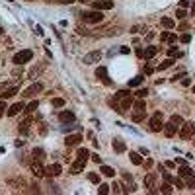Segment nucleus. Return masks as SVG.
Wrapping results in <instances>:
<instances>
[{"mask_svg":"<svg viewBox=\"0 0 195 195\" xmlns=\"http://www.w3.org/2000/svg\"><path fill=\"white\" fill-rule=\"evenodd\" d=\"M92 6H94V10H111L113 8V0H94L92 2Z\"/></svg>","mask_w":195,"mask_h":195,"instance_id":"7","label":"nucleus"},{"mask_svg":"<svg viewBox=\"0 0 195 195\" xmlns=\"http://www.w3.org/2000/svg\"><path fill=\"white\" fill-rule=\"evenodd\" d=\"M179 55H182V53H179L178 49H174V47L168 49V57H179Z\"/></svg>","mask_w":195,"mask_h":195,"instance_id":"38","label":"nucleus"},{"mask_svg":"<svg viewBox=\"0 0 195 195\" xmlns=\"http://www.w3.org/2000/svg\"><path fill=\"white\" fill-rule=\"evenodd\" d=\"M189 6V0H179V8H187Z\"/></svg>","mask_w":195,"mask_h":195,"instance_id":"46","label":"nucleus"},{"mask_svg":"<svg viewBox=\"0 0 195 195\" xmlns=\"http://www.w3.org/2000/svg\"><path fill=\"white\" fill-rule=\"evenodd\" d=\"M98 193H102V195H105V193H109V185H107V183H102V182H100V187H98Z\"/></svg>","mask_w":195,"mask_h":195,"instance_id":"34","label":"nucleus"},{"mask_svg":"<svg viewBox=\"0 0 195 195\" xmlns=\"http://www.w3.org/2000/svg\"><path fill=\"white\" fill-rule=\"evenodd\" d=\"M61 172H63V166H61V164H51V166L45 170V174H47V176H61Z\"/></svg>","mask_w":195,"mask_h":195,"instance_id":"15","label":"nucleus"},{"mask_svg":"<svg viewBox=\"0 0 195 195\" xmlns=\"http://www.w3.org/2000/svg\"><path fill=\"white\" fill-rule=\"evenodd\" d=\"M4 109H8V107H6L4 100H0V117H2V115H4Z\"/></svg>","mask_w":195,"mask_h":195,"instance_id":"44","label":"nucleus"},{"mask_svg":"<svg viewBox=\"0 0 195 195\" xmlns=\"http://www.w3.org/2000/svg\"><path fill=\"white\" fill-rule=\"evenodd\" d=\"M80 18H82V21H86V24H100V21L104 20V14L100 12V10H94V12L80 14Z\"/></svg>","mask_w":195,"mask_h":195,"instance_id":"3","label":"nucleus"},{"mask_svg":"<svg viewBox=\"0 0 195 195\" xmlns=\"http://www.w3.org/2000/svg\"><path fill=\"white\" fill-rule=\"evenodd\" d=\"M88 179H90L92 183H96V185H100V182H102V179H100V176L96 174V172H90V174H88Z\"/></svg>","mask_w":195,"mask_h":195,"instance_id":"31","label":"nucleus"},{"mask_svg":"<svg viewBox=\"0 0 195 195\" xmlns=\"http://www.w3.org/2000/svg\"><path fill=\"white\" fill-rule=\"evenodd\" d=\"M102 174H104L105 178H113V176H115V170L109 168V166H102Z\"/></svg>","mask_w":195,"mask_h":195,"instance_id":"27","label":"nucleus"},{"mask_svg":"<svg viewBox=\"0 0 195 195\" xmlns=\"http://www.w3.org/2000/svg\"><path fill=\"white\" fill-rule=\"evenodd\" d=\"M37 107H39V102H37V100H35V102H31V104L27 105V107H26L24 111H26V113H33L35 109H37Z\"/></svg>","mask_w":195,"mask_h":195,"instance_id":"30","label":"nucleus"},{"mask_svg":"<svg viewBox=\"0 0 195 195\" xmlns=\"http://www.w3.org/2000/svg\"><path fill=\"white\" fill-rule=\"evenodd\" d=\"M160 21H162V26L166 27V30H174V27H176V21L172 18H162Z\"/></svg>","mask_w":195,"mask_h":195,"instance_id":"24","label":"nucleus"},{"mask_svg":"<svg viewBox=\"0 0 195 195\" xmlns=\"http://www.w3.org/2000/svg\"><path fill=\"white\" fill-rule=\"evenodd\" d=\"M33 123V117H27V119H24L21 123L18 125V133L20 135H27V131H30V125Z\"/></svg>","mask_w":195,"mask_h":195,"instance_id":"10","label":"nucleus"},{"mask_svg":"<svg viewBox=\"0 0 195 195\" xmlns=\"http://www.w3.org/2000/svg\"><path fill=\"white\" fill-rule=\"evenodd\" d=\"M158 53V47H148V49H144V51H142V57H144V59H152V57Z\"/></svg>","mask_w":195,"mask_h":195,"instance_id":"21","label":"nucleus"},{"mask_svg":"<svg viewBox=\"0 0 195 195\" xmlns=\"http://www.w3.org/2000/svg\"><path fill=\"white\" fill-rule=\"evenodd\" d=\"M129 156H131V162H133L135 166H141V164H142V158H141L139 152H129Z\"/></svg>","mask_w":195,"mask_h":195,"instance_id":"25","label":"nucleus"},{"mask_svg":"<svg viewBox=\"0 0 195 195\" xmlns=\"http://www.w3.org/2000/svg\"><path fill=\"white\" fill-rule=\"evenodd\" d=\"M51 105L53 107H64V100L63 98H53L51 100Z\"/></svg>","mask_w":195,"mask_h":195,"instance_id":"32","label":"nucleus"},{"mask_svg":"<svg viewBox=\"0 0 195 195\" xmlns=\"http://www.w3.org/2000/svg\"><path fill=\"white\" fill-rule=\"evenodd\" d=\"M191 90H193V92H195V86H193V88H191Z\"/></svg>","mask_w":195,"mask_h":195,"instance_id":"53","label":"nucleus"},{"mask_svg":"<svg viewBox=\"0 0 195 195\" xmlns=\"http://www.w3.org/2000/svg\"><path fill=\"white\" fill-rule=\"evenodd\" d=\"M172 64H174V57H168L166 61H162L160 64H158V70H166V68H170Z\"/></svg>","mask_w":195,"mask_h":195,"instance_id":"23","label":"nucleus"},{"mask_svg":"<svg viewBox=\"0 0 195 195\" xmlns=\"http://www.w3.org/2000/svg\"><path fill=\"white\" fill-rule=\"evenodd\" d=\"M150 131H154V133H158V131H162L164 129V117H162V113L160 111H156L152 117H150Z\"/></svg>","mask_w":195,"mask_h":195,"instance_id":"4","label":"nucleus"},{"mask_svg":"<svg viewBox=\"0 0 195 195\" xmlns=\"http://www.w3.org/2000/svg\"><path fill=\"white\" fill-rule=\"evenodd\" d=\"M31 174L35 178H43V176H45V168L41 166V162H33L31 164Z\"/></svg>","mask_w":195,"mask_h":195,"instance_id":"12","label":"nucleus"},{"mask_svg":"<svg viewBox=\"0 0 195 195\" xmlns=\"http://www.w3.org/2000/svg\"><path fill=\"white\" fill-rule=\"evenodd\" d=\"M96 78H100V80L105 82V84H109V78H107V68H105V67H98V70H96Z\"/></svg>","mask_w":195,"mask_h":195,"instance_id":"17","label":"nucleus"},{"mask_svg":"<svg viewBox=\"0 0 195 195\" xmlns=\"http://www.w3.org/2000/svg\"><path fill=\"white\" fill-rule=\"evenodd\" d=\"M195 185V178L193 176H187V187H193Z\"/></svg>","mask_w":195,"mask_h":195,"instance_id":"45","label":"nucleus"},{"mask_svg":"<svg viewBox=\"0 0 195 195\" xmlns=\"http://www.w3.org/2000/svg\"><path fill=\"white\" fill-rule=\"evenodd\" d=\"M185 16H187V14H185V8H179V10L176 12V18H178V20H183Z\"/></svg>","mask_w":195,"mask_h":195,"instance_id":"37","label":"nucleus"},{"mask_svg":"<svg viewBox=\"0 0 195 195\" xmlns=\"http://www.w3.org/2000/svg\"><path fill=\"white\" fill-rule=\"evenodd\" d=\"M84 164H86V162H80V160H76V164H74V166L70 168V174H72V176L80 174V172H82V168H84Z\"/></svg>","mask_w":195,"mask_h":195,"instance_id":"22","label":"nucleus"},{"mask_svg":"<svg viewBox=\"0 0 195 195\" xmlns=\"http://www.w3.org/2000/svg\"><path fill=\"white\" fill-rule=\"evenodd\" d=\"M33 59V51H30V49H24V51H20L14 55V63L16 64H24V63H30Z\"/></svg>","mask_w":195,"mask_h":195,"instance_id":"6","label":"nucleus"},{"mask_svg":"<svg viewBox=\"0 0 195 195\" xmlns=\"http://www.w3.org/2000/svg\"><path fill=\"white\" fill-rule=\"evenodd\" d=\"M113 150H115V152H125L127 146H125V142L121 139H113Z\"/></svg>","mask_w":195,"mask_h":195,"instance_id":"19","label":"nucleus"},{"mask_svg":"<svg viewBox=\"0 0 195 195\" xmlns=\"http://www.w3.org/2000/svg\"><path fill=\"white\" fill-rule=\"evenodd\" d=\"M78 2H94V0H78Z\"/></svg>","mask_w":195,"mask_h":195,"instance_id":"52","label":"nucleus"},{"mask_svg":"<svg viewBox=\"0 0 195 195\" xmlns=\"http://www.w3.org/2000/svg\"><path fill=\"white\" fill-rule=\"evenodd\" d=\"M170 121H172V123H174V125H176L178 129H179V127L183 125V119L179 117V115H172V117H170Z\"/></svg>","mask_w":195,"mask_h":195,"instance_id":"28","label":"nucleus"},{"mask_svg":"<svg viewBox=\"0 0 195 195\" xmlns=\"http://www.w3.org/2000/svg\"><path fill=\"white\" fill-rule=\"evenodd\" d=\"M41 90H43V84H39V82H37V84H33V86H30V88H27V90L24 92V96H27V98H33V96H35V94H39Z\"/></svg>","mask_w":195,"mask_h":195,"instance_id":"13","label":"nucleus"},{"mask_svg":"<svg viewBox=\"0 0 195 195\" xmlns=\"http://www.w3.org/2000/svg\"><path fill=\"white\" fill-rule=\"evenodd\" d=\"M100 59H102V53H100V51H92V53L82 57V63L84 64H94V63H98Z\"/></svg>","mask_w":195,"mask_h":195,"instance_id":"8","label":"nucleus"},{"mask_svg":"<svg viewBox=\"0 0 195 195\" xmlns=\"http://www.w3.org/2000/svg\"><path fill=\"white\" fill-rule=\"evenodd\" d=\"M144 115H146V105H144L142 100H137L131 109V121L133 123H141V121H144Z\"/></svg>","mask_w":195,"mask_h":195,"instance_id":"2","label":"nucleus"},{"mask_svg":"<svg viewBox=\"0 0 195 195\" xmlns=\"http://www.w3.org/2000/svg\"><path fill=\"white\" fill-rule=\"evenodd\" d=\"M172 183H174V185L178 187V189H182V187H185V185H183V182H182V179H176V178H174V182H172Z\"/></svg>","mask_w":195,"mask_h":195,"instance_id":"41","label":"nucleus"},{"mask_svg":"<svg viewBox=\"0 0 195 195\" xmlns=\"http://www.w3.org/2000/svg\"><path fill=\"white\" fill-rule=\"evenodd\" d=\"M154 183H156V174H154V172H150V174L144 178V187H148V191L154 193V191H156V189H154Z\"/></svg>","mask_w":195,"mask_h":195,"instance_id":"9","label":"nucleus"},{"mask_svg":"<svg viewBox=\"0 0 195 195\" xmlns=\"http://www.w3.org/2000/svg\"><path fill=\"white\" fill-rule=\"evenodd\" d=\"M80 141H82V135H80V133H76V135H68L64 142H67V146H74V144H78Z\"/></svg>","mask_w":195,"mask_h":195,"instance_id":"18","label":"nucleus"},{"mask_svg":"<svg viewBox=\"0 0 195 195\" xmlns=\"http://www.w3.org/2000/svg\"><path fill=\"white\" fill-rule=\"evenodd\" d=\"M142 80H144L142 76H137V78H133V80L129 82V88H137V86H139V84H141Z\"/></svg>","mask_w":195,"mask_h":195,"instance_id":"33","label":"nucleus"},{"mask_svg":"<svg viewBox=\"0 0 195 195\" xmlns=\"http://www.w3.org/2000/svg\"><path fill=\"white\" fill-rule=\"evenodd\" d=\"M92 160H94V162H96V164H102V158H100L98 154H92Z\"/></svg>","mask_w":195,"mask_h":195,"instance_id":"47","label":"nucleus"},{"mask_svg":"<svg viewBox=\"0 0 195 195\" xmlns=\"http://www.w3.org/2000/svg\"><path fill=\"white\" fill-rule=\"evenodd\" d=\"M179 41H182V43H189V41H191V35H189V33H183L182 37H179Z\"/></svg>","mask_w":195,"mask_h":195,"instance_id":"39","label":"nucleus"},{"mask_svg":"<svg viewBox=\"0 0 195 195\" xmlns=\"http://www.w3.org/2000/svg\"><path fill=\"white\" fill-rule=\"evenodd\" d=\"M193 144H195V141H193Z\"/></svg>","mask_w":195,"mask_h":195,"instance_id":"54","label":"nucleus"},{"mask_svg":"<svg viewBox=\"0 0 195 195\" xmlns=\"http://www.w3.org/2000/svg\"><path fill=\"white\" fill-rule=\"evenodd\" d=\"M179 176H182V178L191 176V168H189L187 164H182V168H179Z\"/></svg>","mask_w":195,"mask_h":195,"instance_id":"26","label":"nucleus"},{"mask_svg":"<svg viewBox=\"0 0 195 195\" xmlns=\"http://www.w3.org/2000/svg\"><path fill=\"white\" fill-rule=\"evenodd\" d=\"M160 191H162V193H172V185H170V182L162 183V185H160Z\"/></svg>","mask_w":195,"mask_h":195,"instance_id":"36","label":"nucleus"},{"mask_svg":"<svg viewBox=\"0 0 195 195\" xmlns=\"http://www.w3.org/2000/svg\"><path fill=\"white\" fill-rule=\"evenodd\" d=\"M57 2H61V4H72V2H76V0H57Z\"/></svg>","mask_w":195,"mask_h":195,"instance_id":"50","label":"nucleus"},{"mask_svg":"<svg viewBox=\"0 0 195 195\" xmlns=\"http://www.w3.org/2000/svg\"><path fill=\"white\" fill-rule=\"evenodd\" d=\"M76 156H78V160H80V162H86V160H88V156H90V150L88 148H78Z\"/></svg>","mask_w":195,"mask_h":195,"instance_id":"20","label":"nucleus"},{"mask_svg":"<svg viewBox=\"0 0 195 195\" xmlns=\"http://www.w3.org/2000/svg\"><path fill=\"white\" fill-rule=\"evenodd\" d=\"M24 109H26V105L20 102V104H14L12 107H8V111H6V113H8V117H14V115H18L20 111H24Z\"/></svg>","mask_w":195,"mask_h":195,"instance_id":"14","label":"nucleus"},{"mask_svg":"<svg viewBox=\"0 0 195 195\" xmlns=\"http://www.w3.org/2000/svg\"><path fill=\"white\" fill-rule=\"evenodd\" d=\"M144 168H146V170L152 168V160H146V162H144Z\"/></svg>","mask_w":195,"mask_h":195,"instance_id":"49","label":"nucleus"},{"mask_svg":"<svg viewBox=\"0 0 195 195\" xmlns=\"http://www.w3.org/2000/svg\"><path fill=\"white\" fill-rule=\"evenodd\" d=\"M154 72V67L152 64H146V67H144V74H152Z\"/></svg>","mask_w":195,"mask_h":195,"instance_id":"43","label":"nucleus"},{"mask_svg":"<svg viewBox=\"0 0 195 195\" xmlns=\"http://www.w3.org/2000/svg\"><path fill=\"white\" fill-rule=\"evenodd\" d=\"M33 158H37V162H41L43 158H45V156H43V150L41 148H35L33 150Z\"/></svg>","mask_w":195,"mask_h":195,"instance_id":"35","label":"nucleus"},{"mask_svg":"<svg viewBox=\"0 0 195 195\" xmlns=\"http://www.w3.org/2000/svg\"><path fill=\"white\" fill-rule=\"evenodd\" d=\"M168 35H170V33H166V31L160 33V41H168Z\"/></svg>","mask_w":195,"mask_h":195,"instance_id":"48","label":"nucleus"},{"mask_svg":"<svg viewBox=\"0 0 195 195\" xmlns=\"http://www.w3.org/2000/svg\"><path fill=\"white\" fill-rule=\"evenodd\" d=\"M74 113H72V111H61L59 113V121H61V123H74Z\"/></svg>","mask_w":195,"mask_h":195,"instance_id":"11","label":"nucleus"},{"mask_svg":"<svg viewBox=\"0 0 195 195\" xmlns=\"http://www.w3.org/2000/svg\"><path fill=\"white\" fill-rule=\"evenodd\" d=\"M189 84H191L189 78H183V80H182V86H189Z\"/></svg>","mask_w":195,"mask_h":195,"instance_id":"51","label":"nucleus"},{"mask_svg":"<svg viewBox=\"0 0 195 195\" xmlns=\"http://www.w3.org/2000/svg\"><path fill=\"white\" fill-rule=\"evenodd\" d=\"M193 135H195V123H191V121H187V123H183L179 127V137L183 141H189Z\"/></svg>","mask_w":195,"mask_h":195,"instance_id":"5","label":"nucleus"},{"mask_svg":"<svg viewBox=\"0 0 195 195\" xmlns=\"http://www.w3.org/2000/svg\"><path fill=\"white\" fill-rule=\"evenodd\" d=\"M16 94H18V88L14 86V88H10L8 92H4V94H2V98H4V100H8V98H14Z\"/></svg>","mask_w":195,"mask_h":195,"instance_id":"29","label":"nucleus"},{"mask_svg":"<svg viewBox=\"0 0 195 195\" xmlns=\"http://www.w3.org/2000/svg\"><path fill=\"white\" fill-rule=\"evenodd\" d=\"M162 131H164V135H166V137H174V135H176V131H179V129H178L174 123H172V121H168V123L164 125Z\"/></svg>","mask_w":195,"mask_h":195,"instance_id":"16","label":"nucleus"},{"mask_svg":"<svg viewBox=\"0 0 195 195\" xmlns=\"http://www.w3.org/2000/svg\"><path fill=\"white\" fill-rule=\"evenodd\" d=\"M109 105H111V107H113V109L117 111L119 115H127V113H129V109L133 107V98H131V94H127V96L119 98V100H111Z\"/></svg>","mask_w":195,"mask_h":195,"instance_id":"1","label":"nucleus"},{"mask_svg":"<svg viewBox=\"0 0 195 195\" xmlns=\"http://www.w3.org/2000/svg\"><path fill=\"white\" fill-rule=\"evenodd\" d=\"M109 187H111L113 193H121V191H123V189H121V185H117V183H113V185H109Z\"/></svg>","mask_w":195,"mask_h":195,"instance_id":"42","label":"nucleus"},{"mask_svg":"<svg viewBox=\"0 0 195 195\" xmlns=\"http://www.w3.org/2000/svg\"><path fill=\"white\" fill-rule=\"evenodd\" d=\"M146 94H148V90H146V88H141V90H137V96H139V98H144Z\"/></svg>","mask_w":195,"mask_h":195,"instance_id":"40","label":"nucleus"}]
</instances>
